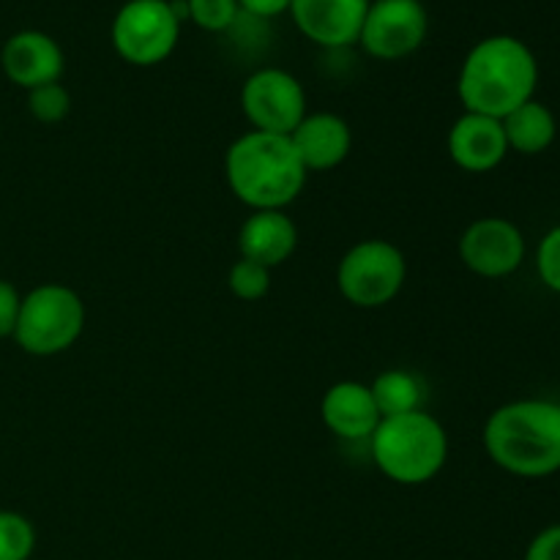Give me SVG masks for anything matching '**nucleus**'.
Here are the masks:
<instances>
[{
	"mask_svg": "<svg viewBox=\"0 0 560 560\" xmlns=\"http://www.w3.org/2000/svg\"><path fill=\"white\" fill-rule=\"evenodd\" d=\"M539 60L517 36L498 33L476 42L457 77V96L465 113L506 118L520 104L536 98Z\"/></svg>",
	"mask_w": 560,
	"mask_h": 560,
	"instance_id": "nucleus-1",
	"label": "nucleus"
},
{
	"mask_svg": "<svg viewBox=\"0 0 560 560\" xmlns=\"http://www.w3.org/2000/svg\"><path fill=\"white\" fill-rule=\"evenodd\" d=\"M224 178L235 200L252 211H288L304 191L310 173L290 137L249 129L230 142Z\"/></svg>",
	"mask_w": 560,
	"mask_h": 560,
	"instance_id": "nucleus-2",
	"label": "nucleus"
},
{
	"mask_svg": "<svg viewBox=\"0 0 560 560\" xmlns=\"http://www.w3.org/2000/svg\"><path fill=\"white\" fill-rule=\"evenodd\" d=\"M487 457L520 479H545L560 470V402L514 399L485 424Z\"/></svg>",
	"mask_w": 560,
	"mask_h": 560,
	"instance_id": "nucleus-3",
	"label": "nucleus"
},
{
	"mask_svg": "<svg viewBox=\"0 0 560 560\" xmlns=\"http://www.w3.org/2000/svg\"><path fill=\"white\" fill-rule=\"evenodd\" d=\"M366 443L377 470L402 487L430 485L448 459L446 430L427 410L388 416Z\"/></svg>",
	"mask_w": 560,
	"mask_h": 560,
	"instance_id": "nucleus-4",
	"label": "nucleus"
},
{
	"mask_svg": "<svg viewBox=\"0 0 560 560\" xmlns=\"http://www.w3.org/2000/svg\"><path fill=\"white\" fill-rule=\"evenodd\" d=\"M85 301L74 288L60 282L36 284L22 295L14 342L36 359H52L74 348L85 331Z\"/></svg>",
	"mask_w": 560,
	"mask_h": 560,
	"instance_id": "nucleus-5",
	"label": "nucleus"
},
{
	"mask_svg": "<svg viewBox=\"0 0 560 560\" xmlns=\"http://www.w3.org/2000/svg\"><path fill=\"white\" fill-rule=\"evenodd\" d=\"M408 282L402 249L386 238H364L350 246L337 266V290L355 310L388 306Z\"/></svg>",
	"mask_w": 560,
	"mask_h": 560,
	"instance_id": "nucleus-6",
	"label": "nucleus"
},
{
	"mask_svg": "<svg viewBox=\"0 0 560 560\" xmlns=\"http://www.w3.org/2000/svg\"><path fill=\"white\" fill-rule=\"evenodd\" d=\"M180 25L170 0H126L109 27V42L120 60L148 69L175 52Z\"/></svg>",
	"mask_w": 560,
	"mask_h": 560,
	"instance_id": "nucleus-7",
	"label": "nucleus"
},
{
	"mask_svg": "<svg viewBox=\"0 0 560 560\" xmlns=\"http://www.w3.org/2000/svg\"><path fill=\"white\" fill-rule=\"evenodd\" d=\"M241 109L255 131L282 137L293 135L310 113L301 80L279 66H262L246 77L241 85Z\"/></svg>",
	"mask_w": 560,
	"mask_h": 560,
	"instance_id": "nucleus-8",
	"label": "nucleus"
},
{
	"mask_svg": "<svg viewBox=\"0 0 560 560\" xmlns=\"http://www.w3.org/2000/svg\"><path fill=\"white\" fill-rule=\"evenodd\" d=\"M430 33V11L421 0H372L359 44L370 58L402 60L419 52Z\"/></svg>",
	"mask_w": 560,
	"mask_h": 560,
	"instance_id": "nucleus-9",
	"label": "nucleus"
},
{
	"mask_svg": "<svg viewBox=\"0 0 560 560\" xmlns=\"http://www.w3.org/2000/svg\"><path fill=\"white\" fill-rule=\"evenodd\" d=\"M459 260L481 279L512 277L525 262V235L512 219L481 217L459 235Z\"/></svg>",
	"mask_w": 560,
	"mask_h": 560,
	"instance_id": "nucleus-10",
	"label": "nucleus"
},
{
	"mask_svg": "<svg viewBox=\"0 0 560 560\" xmlns=\"http://www.w3.org/2000/svg\"><path fill=\"white\" fill-rule=\"evenodd\" d=\"M372 0H290L295 27L323 49H348L359 44L361 25Z\"/></svg>",
	"mask_w": 560,
	"mask_h": 560,
	"instance_id": "nucleus-11",
	"label": "nucleus"
},
{
	"mask_svg": "<svg viewBox=\"0 0 560 560\" xmlns=\"http://www.w3.org/2000/svg\"><path fill=\"white\" fill-rule=\"evenodd\" d=\"M0 66L11 85L33 91L49 82H60L66 71V55L49 33L20 31L9 36L0 49Z\"/></svg>",
	"mask_w": 560,
	"mask_h": 560,
	"instance_id": "nucleus-12",
	"label": "nucleus"
},
{
	"mask_svg": "<svg viewBox=\"0 0 560 560\" xmlns=\"http://www.w3.org/2000/svg\"><path fill=\"white\" fill-rule=\"evenodd\" d=\"M446 151L465 173H492L509 156V142L498 118L463 113L446 135Z\"/></svg>",
	"mask_w": 560,
	"mask_h": 560,
	"instance_id": "nucleus-13",
	"label": "nucleus"
},
{
	"mask_svg": "<svg viewBox=\"0 0 560 560\" xmlns=\"http://www.w3.org/2000/svg\"><path fill=\"white\" fill-rule=\"evenodd\" d=\"M306 173L337 170L353 151V129L337 113H306L290 135Z\"/></svg>",
	"mask_w": 560,
	"mask_h": 560,
	"instance_id": "nucleus-14",
	"label": "nucleus"
},
{
	"mask_svg": "<svg viewBox=\"0 0 560 560\" xmlns=\"http://www.w3.org/2000/svg\"><path fill=\"white\" fill-rule=\"evenodd\" d=\"M320 419L339 441L361 443L370 441L383 416L377 410L375 397H372L370 383L339 381L323 394Z\"/></svg>",
	"mask_w": 560,
	"mask_h": 560,
	"instance_id": "nucleus-15",
	"label": "nucleus"
},
{
	"mask_svg": "<svg viewBox=\"0 0 560 560\" xmlns=\"http://www.w3.org/2000/svg\"><path fill=\"white\" fill-rule=\"evenodd\" d=\"M299 249V224L288 211H252L238 230V257L279 268Z\"/></svg>",
	"mask_w": 560,
	"mask_h": 560,
	"instance_id": "nucleus-16",
	"label": "nucleus"
},
{
	"mask_svg": "<svg viewBox=\"0 0 560 560\" xmlns=\"http://www.w3.org/2000/svg\"><path fill=\"white\" fill-rule=\"evenodd\" d=\"M501 124L509 142V153L514 151L520 156H539L558 137L556 115L539 98H530V102L520 104L506 118H501Z\"/></svg>",
	"mask_w": 560,
	"mask_h": 560,
	"instance_id": "nucleus-17",
	"label": "nucleus"
},
{
	"mask_svg": "<svg viewBox=\"0 0 560 560\" xmlns=\"http://www.w3.org/2000/svg\"><path fill=\"white\" fill-rule=\"evenodd\" d=\"M372 397H375L377 410L383 419L388 416L413 413V410H424V383L416 372L410 370H386L370 383Z\"/></svg>",
	"mask_w": 560,
	"mask_h": 560,
	"instance_id": "nucleus-18",
	"label": "nucleus"
},
{
	"mask_svg": "<svg viewBox=\"0 0 560 560\" xmlns=\"http://www.w3.org/2000/svg\"><path fill=\"white\" fill-rule=\"evenodd\" d=\"M36 550V528L20 512H0V560H31Z\"/></svg>",
	"mask_w": 560,
	"mask_h": 560,
	"instance_id": "nucleus-19",
	"label": "nucleus"
},
{
	"mask_svg": "<svg viewBox=\"0 0 560 560\" xmlns=\"http://www.w3.org/2000/svg\"><path fill=\"white\" fill-rule=\"evenodd\" d=\"M27 113L38 124H63L71 113V93L63 82H49V85L27 91Z\"/></svg>",
	"mask_w": 560,
	"mask_h": 560,
	"instance_id": "nucleus-20",
	"label": "nucleus"
},
{
	"mask_svg": "<svg viewBox=\"0 0 560 560\" xmlns=\"http://www.w3.org/2000/svg\"><path fill=\"white\" fill-rule=\"evenodd\" d=\"M228 288L241 301H262L271 290V268L238 257L228 271Z\"/></svg>",
	"mask_w": 560,
	"mask_h": 560,
	"instance_id": "nucleus-21",
	"label": "nucleus"
},
{
	"mask_svg": "<svg viewBox=\"0 0 560 560\" xmlns=\"http://www.w3.org/2000/svg\"><path fill=\"white\" fill-rule=\"evenodd\" d=\"M186 5L189 20L208 33H224L241 20L238 0H186Z\"/></svg>",
	"mask_w": 560,
	"mask_h": 560,
	"instance_id": "nucleus-22",
	"label": "nucleus"
},
{
	"mask_svg": "<svg viewBox=\"0 0 560 560\" xmlns=\"http://www.w3.org/2000/svg\"><path fill=\"white\" fill-rule=\"evenodd\" d=\"M536 271L541 284L560 295V224L547 230L545 238L536 246Z\"/></svg>",
	"mask_w": 560,
	"mask_h": 560,
	"instance_id": "nucleus-23",
	"label": "nucleus"
},
{
	"mask_svg": "<svg viewBox=\"0 0 560 560\" xmlns=\"http://www.w3.org/2000/svg\"><path fill=\"white\" fill-rule=\"evenodd\" d=\"M22 293L16 290L14 282L0 277V339L14 337L16 317H20Z\"/></svg>",
	"mask_w": 560,
	"mask_h": 560,
	"instance_id": "nucleus-24",
	"label": "nucleus"
},
{
	"mask_svg": "<svg viewBox=\"0 0 560 560\" xmlns=\"http://www.w3.org/2000/svg\"><path fill=\"white\" fill-rule=\"evenodd\" d=\"M525 560H560V523L534 536L525 550Z\"/></svg>",
	"mask_w": 560,
	"mask_h": 560,
	"instance_id": "nucleus-25",
	"label": "nucleus"
},
{
	"mask_svg": "<svg viewBox=\"0 0 560 560\" xmlns=\"http://www.w3.org/2000/svg\"><path fill=\"white\" fill-rule=\"evenodd\" d=\"M241 14L255 20H273V16L290 11V0H238Z\"/></svg>",
	"mask_w": 560,
	"mask_h": 560,
	"instance_id": "nucleus-26",
	"label": "nucleus"
},
{
	"mask_svg": "<svg viewBox=\"0 0 560 560\" xmlns=\"http://www.w3.org/2000/svg\"><path fill=\"white\" fill-rule=\"evenodd\" d=\"M0 137H3V120H0Z\"/></svg>",
	"mask_w": 560,
	"mask_h": 560,
	"instance_id": "nucleus-27",
	"label": "nucleus"
}]
</instances>
